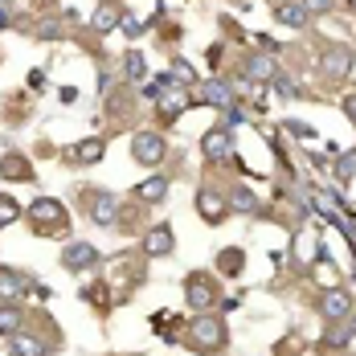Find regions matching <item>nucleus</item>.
<instances>
[{
    "label": "nucleus",
    "instance_id": "obj_32",
    "mask_svg": "<svg viewBox=\"0 0 356 356\" xmlns=\"http://www.w3.org/2000/svg\"><path fill=\"white\" fill-rule=\"evenodd\" d=\"M303 4H307V13H312V17H320V13L332 8V0H303Z\"/></svg>",
    "mask_w": 356,
    "mask_h": 356
},
{
    "label": "nucleus",
    "instance_id": "obj_29",
    "mask_svg": "<svg viewBox=\"0 0 356 356\" xmlns=\"http://www.w3.org/2000/svg\"><path fill=\"white\" fill-rule=\"evenodd\" d=\"M286 131H291L295 140H312V136H316V127H312V123H299V119H291V123H286Z\"/></svg>",
    "mask_w": 356,
    "mask_h": 356
},
{
    "label": "nucleus",
    "instance_id": "obj_35",
    "mask_svg": "<svg viewBox=\"0 0 356 356\" xmlns=\"http://www.w3.org/2000/svg\"><path fill=\"white\" fill-rule=\"evenodd\" d=\"M348 4H353V8H356V0H348Z\"/></svg>",
    "mask_w": 356,
    "mask_h": 356
},
{
    "label": "nucleus",
    "instance_id": "obj_6",
    "mask_svg": "<svg viewBox=\"0 0 356 356\" xmlns=\"http://www.w3.org/2000/svg\"><path fill=\"white\" fill-rule=\"evenodd\" d=\"M184 299H188V307H193V312H209V307L217 303V283L209 279V275H201V270H197V275H188V279H184Z\"/></svg>",
    "mask_w": 356,
    "mask_h": 356
},
{
    "label": "nucleus",
    "instance_id": "obj_14",
    "mask_svg": "<svg viewBox=\"0 0 356 356\" xmlns=\"http://www.w3.org/2000/svg\"><path fill=\"white\" fill-rule=\"evenodd\" d=\"M29 279L21 275V270H13V266H0V303H13V299H21V295H29Z\"/></svg>",
    "mask_w": 356,
    "mask_h": 356
},
{
    "label": "nucleus",
    "instance_id": "obj_15",
    "mask_svg": "<svg viewBox=\"0 0 356 356\" xmlns=\"http://www.w3.org/2000/svg\"><path fill=\"white\" fill-rule=\"evenodd\" d=\"M201 103H209V107H234V86L221 82V78L201 82Z\"/></svg>",
    "mask_w": 356,
    "mask_h": 356
},
{
    "label": "nucleus",
    "instance_id": "obj_26",
    "mask_svg": "<svg viewBox=\"0 0 356 356\" xmlns=\"http://www.w3.org/2000/svg\"><path fill=\"white\" fill-rule=\"evenodd\" d=\"M270 82H275V90H279L283 99H303V90H299V82H295V78H286V74H275Z\"/></svg>",
    "mask_w": 356,
    "mask_h": 356
},
{
    "label": "nucleus",
    "instance_id": "obj_28",
    "mask_svg": "<svg viewBox=\"0 0 356 356\" xmlns=\"http://www.w3.org/2000/svg\"><path fill=\"white\" fill-rule=\"evenodd\" d=\"M336 177H340V180H353V177H356V152H344V156H340V164H336Z\"/></svg>",
    "mask_w": 356,
    "mask_h": 356
},
{
    "label": "nucleus",
    "instance_id": "obj_1",
    "mask_svg": "<svg viewBox=\"0 0 356 356\" xmlns=\"http://www.w3.org/2000/svg\"><path fill=\"white\" fill-rule=\"evenodd\" d=\"M225 340H229V327L221 316H209V312H201L197 320L188 323V332H184V344L193 348V353L201 356H213L225 348Z\"/></svg>",
    "mask_w": 356,
    "mask_h": 356
},
{
    "label": "nucleus",
    "instance_id": "obj_30",
    "mask_svg": "<svg viewBox=\"0 0 356 356\" xmlns=\"http://www.w3.org/2000/svg\"><path fill=\"white\" fill-rule=\"evenodd\" d=\"M82 295H86L90 303H99V307H107V286H103V283H99V286H86Z\"/></svg>",
    "mask_w": 356,
    "mask_h": 356
},
{
    "label": "nucleus",
    "instance_id": "obj_21",
    "mask_svg": "<svg viewBox=\"0 0 356 356\" xmlns=\"http://www.w3.org/2000/svg\"><path fill=\"white\" fill-rule=\"evenodd\" d=\"M225 201H229V209H234V213H258V197H254V193H250L246 184H238V188H229V197H225Z\"/></svg>",
    "mask_w": 356,
    "mask_h": 356
},
{
    "label": "nucleus",
    "instance_id": "obj_31",
    "mask_svg": "<svg viewBox=\"0 0 356 356\" xmlns=\"http://www.w3.org/2000/svg\"><path fill=\"white\" fill-rule=\"evenodd\" d=\"M127 74H131V78H143V58L140 54H127Z\"/></svg>",
    "mask_w": 356,
    "mask_h": 356
},
{
    "label": "nucleus",
    "instance_id": "obj_36",
    "mask_svg": "<svg viewBox=\"0 0 356 356\" xmlns=\"http://www.w3.org/2000/svg\"><path fill=\"white\" fill-rule=\"evenodd\" d=\"M0 4H8V0H0Z\"/></svg>",
    "mask_w": 356,
    "mask_h": 356
},
{
    "label": "nucleus",
    "instance_id": "obj_13",
    "mask_svg": "<svg viewBox=\"0 0 356 356\" xmlns=\"http://www.w3.org/2000/svg\"><path fill=\"white\" fill-rule=\"evenodd\" d=\"M172 246H177V238H172V225H152V229L143 234V254H147V258L172 254Z\"/></svg>",
    "mask_w": 356,
    "mask_h": 356
},
{
    "label": "nucleus",
    "instance_id": "obj_17",
    "mask_svg": "<svg viewBox=\"0 0 356 356\" xmlns=\"http://www.w3.org/2000/svg\"><path fill=\"white\" fill-rule=\"evenodd\" d=\"M275 74H279V66H275L270 54H254V58H246V78L250 82H270Z\"/></svg>",
    "mask_w": 356,
    "mask_h": 356
},
{
    "label": "nucleus",
    "instance_id": "obj_16",
    "mask_svg": "<svg viewBox=\"0 0 356 356\" xmlns=\"http://www.w3.org/2000/svg\"><path fill=\"white\" fill-rule=\"evenodd\" d=\"M0 177L4 180H33V164H29L21 152H8V156L0 160Z\"/></svg>",
    "mask_w": 356,
    "mask_h": 356
},
{
    "label": "nucleus",
    "instance_id": "obj_4",
    "mask_svg": "<svg viewBox=\"0 0 356 356\" xmlns=\"http://www.w3.org/2000/svg\"><path fill=\"white\" fill-rule=\"evenodd\" d=\"M353 66H356V54L348 49V45H323V54H320V74L327 78V82H344Z\"/></svg>",
    "mask_w": 356,
    "mask_h": 356
},
{
    "label": "nucleus",
    "instance_id": "obj_3",
    "mask_svg": "<svg viewBox=\"0 0 356 356\" xmlns=\"http://www.w3.org/2000/svg\"><path fill=\"white\" fill-rule=\"evenodd\" d=\"M82 205H86V213L95 225H119V197L107 193V188H86L82 193Z\"/></svg>",
    "mask_w": 356,
    "mask_h": 356
},
{
    "label": "nucleus",
    "instance_id": "obj_11",
    "mask_svg": "<svg viewBox=\"0 0 356 356\" xmlns=\"http://www.w3.org/2000/svg\"><path fill=\"white\" fill-rule=\"evenodd\" d=\"M201 152H205L209 160H225V156H234V131H229V127H213V131H205Z\"/></svg>",
    "mask_w": 356,
    "mask_h": 356
},
{
    "label": "nucleus",
    "instance_id": "obj_5",
    "mask_svg": "<svg viewBox=\"0 0 356 356\" xmlns=\"http://www.w3.org/2000/svg\"><path fill=\"white\" fill-rule=\"evenodd\" d=\"M164 136L160 131H152V127H143V131H136L131 136V156H136V164H143V168H156L160 160H164Z\"/></svg>",
    "mask_w": 356,
    "mask_h": 356
},
{
    "label": "nucleus",
    "instance_id": "obj_25",
    "mask_svg": "<svg viewBox=\"0 0 356 356\" xmlns=\"http://www.w3.org/2000/svg\"><path fill=\"white\" fill-rule=\"evenodd\" d=\"M115 25H119V8H115V4H103V8L95 13V29H99V33H111Z\"/></svg>",
    "mask_w": 356,
    "mask_h": 356
},
{
    "label": "nucleus",
    "instance_id": "obj_27",
    "mask_svg": "<svg viewBox=\"0 0 356 356\" xmlns=\"http://www.w3.org/2000/svg\"><path fill=\"white\" fill-rule=\"evenodd\" d=\"M17 217H21V205H17L13 197H0V229H4V225H13Z\"/></svg>",
    "mask_w": 356,
    "mask_h": 356
},
{
    "label": "nucleus",
    "instance_id": "obj_8",
    "mask_svg": "<svg viewBox=\"0 0 356 356\" xmlns=\"http://www.w3.org/2000/svg\"><path fill=\"white\" fill-rule=\"evenodd\" d=\"M99 262V250L90 246V242H70V246L62 250V266L74 270V275H82V270H90Z\"/></svg>",
    "mask_w": 356,
    "mask_h": 356
},
{
    "label": "nucleus",
    "instance_id": "obj_12",
    "mask_svg": "<svg viewBox=\"0 0 356 356\" xmlns=\"http://www.w3.org/2000/svg\"><path fill=\"white\" fill-rule=\"evenodd\" d=\"M275 21L279 25H291V29H303L312 21V13H307L303 0H275Z\"/></svg>",
    "mask_w": 356,
    "mask_h": 356
},
{
    "label": "nucleus",
    "instance_id": "obj_7",
    "mask_svg": "<svg viewBox=\"0 0 356 356\" xmlns=\"http://www.w3.org/2000/svg\"><path fill=\"white\" fill-rule=\"evenodd\" d=\"M320 316L323 320H348L353 316V295L344 286H332L320 295Z\"/></svg>",
    "mask_w": 356,
    "mask_h": 356
},
{
    "label": "nucleus",
    "instance_id": "obj_20",
    "mask_svg": "<svg viewBox=\"0 0 356 356\" xmlns=\"http://www.w3.org/2000/svg\"><path fill=\"white\" fill-rule=\"evenodd\" d=\"M242 266H246V254H242L238 246H229V250H221V254H217V270H221L225 279H238V275H242Z\"/></svg>",
    "mask_w": 356,
    "mask_h": 356
},
{
    "label": "nucleus",
    "instance_id": "obj_19",
    "mask_svg": "<svg viewBox=\"0 0 356 356\" xmlns=\"http://www.w3.org/2000/svg\"><path fill=\"white\" fill-rule=\"evenodd\" d=\"M13 340V353L17 356H49V344L45 340H37L29 332H17V336H8Z\"/></svg>",
    "mask_w": 356,
    "mask_h": 356
},
{
    "label": "nucleus",
    "instance_id": "obj_22",
    "mask_svg": "<svg viewBox=\"0 0 356 356\" xmlns=\"http://www.w3.org/2000/svg\"><path fill=\"white\" fill-rule=\"evenodd\" d=\"M164 193H168V180H164V177H147L143 184H136V197H140L143 205H156V201H164Z\"/></svg>",
    "mask_w": 356,
    "mask_h": 356
},
{
    "label": "nucleus",
    "instance_id": "obj_9",
    "mask_svg": "<svg viewBox=\"0 0 356 356\" xmlns=\"http://www.w3.org/2000/svg\"><path fill=\"white\" fill-rule=\"evenodd\" d=\"M103 152H107V143L99 140V136H90V140H78L74 147H66V160H70L74 168H86V164H99Z\"/></svg>",
    "mask_w": 356,
    "mask_h": 356
},
{
    "label": "nucleus",
    "instance_id": "obj_23",
    "mask_svg": "<svg viewBox=\"0 0 356 356\" xmlns=\"http://www.w3.org/2000/svg\"><path fill=\"white\" fill-rule=\"evenodd\" d=\"M21 323H25L21 307H13V303H0V336H17V332H21Z\"/></svg>",
    "mask_w": 356,
    "mask_h": 356
},
{
    "label": "nucleus",
    "instance_id": "obj_18",
    "mask_svg": "<svg viewBox=\"0 0 356 356\" xmlns=\"http://www.w3.org/2000/svg\"><path fill=\"white\" fill-rule=\"evenodd\" d=\"M188 103H193V99H188V90L177 82V86H172V95H168V99H160V119H164V123H172Z\"/></svg>",
    "mask_w": 356,
    "mask_h": 356
},
{
    "label": "nucleus",
    "instance_id": "obj_24",
    "mask_svg": "<svg viewBox=\"0 0 356 356\" xmlns=\"http://www.w3.org/2000/svg\"><path fill=\"white\" fill-rule=\"evenodd\" d=\"M353 336H356V323H340V327L323 332V348H344V344H348Z\"/></svg>",
    "mask_w": 356,
    "mask_h": 356
},
{
    "label": "nucleus",
    "instance_id": "obj_34",
    "mask_svg": "<svg viewBox=\"0 0 356 356\" xmlns=\"http://www.w3.org/2000/svg\"><path fill=\"white\" fill-rule=\"evenodd\" d=\"M37 37H45V41H49V37H58V25H54V21H45V25H41V33Z\"/></svg>",
    "mask_w": 356,
    "mask_h": 356
},
{
    "label": "nucleus",
    "instance_id": "obj_10",
    "mask_svg": "<svg viewBox=\"0 0 356 356\" xmlns=\"http://www.w3.org/2000/svg\"><path fill=\"white\" fill-rule=\"evenodd\" d=\"M197 213L205 217L209 225H217L221 217L229 213V201H225V197H221L217 188H201V193H197Z\"/></svg>",
    "mask_w": 356,
    "mask_h": 356
},
{
    "label": "nucleus",
    "instance_id": "obj_33",
    "mask_svg": "<svg viewBox=\"0 0 356 356\" xmlns=\"http://www.w3.org/2000/svg\"><path fill=\"white\" fill-rule=\"evenodd\" d=\"M344 115L356 123V95H348V99H344Z\"/></svg>",
    "mask_w": 356,
    "mask_h": 356
},
{
    "label": "nucleus",
    "instance_id": "obj_2",
    "mask_svg": "<svg viewBox=\"0 0 356 356\" xmlns=\"http://www.w3.org/2000/svg\"><path fill=\"white\" fill-rule=\"evenodd\" d=\"M29 221L37 225V234H66V229H70L66 205L54 201V197H37L33 205H29Z\"/></svg>",
    "mask_w": 356,
    "mask_h": 356
}]
</instances>
